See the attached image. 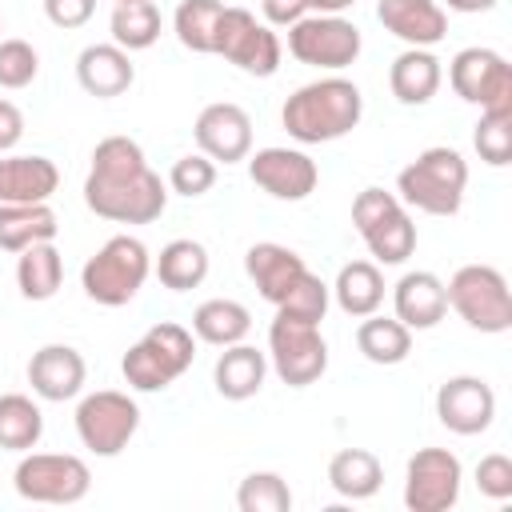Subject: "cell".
Returning a JSON list of instances; mask_svg holds the SVG:
<instances>
[{
  "label": "cell",
  "mask_w": 512,
  "mask_h": 512,
  "mask_svg": "<svg viewBox=\"0 0 512 512\" xmlns=\"http://www.w3.org/2000/svg\"><path fill=\"white\" fill-rule=\"evenodd\" d=\"M212 184H216V160H208L204 152L180 156V160L172 164V172H168V188L180 192V196H188V200L212 192Z\"/></svg>",
  "instance_id": "obj_39"
},
{
  "label": "cell",
  "mask_w": 512,
  "mask_h": 512,
  "mask_svg": "<svg viewBox=\"0 0 512 512\" xmlns=\"http://www.w3.org/2000/svg\"><path fill=\"white\" fill-rule=\"evenodd\" d=\"M244 272L248 280L256 284V292L268 300V304H284L288 292L308 276V264L300 252H292L288 244H276V240H260L244 252Z\"/></svg>",
  "instance_id": "obj_18"
},
{
  "label": "cell",
  "mask_w": 512,
  "mask_h": 512,
  "mask_svg": "<svg viewBox=\"0 0 512 512\" xmlns=\"http://www.w3.org/2000/svg\"><path fill=\"white\" fill-rule=\"evenodd\" d=\"M452 92L480 112H512V64L492 48H460L448 64Z\"/></svg>",
  "instance_id": "obj_13"
},
{
  "label": "cell",
  "mask_w": 512,
  "mask_h": 512,
  "mask_svg": "<svg viewBox=\"0 0 512 512\" xmlns=\"http://www.w3.org/2000/svg\"><path fill=\"white\" fill-rule=\"evenodd\" d=\"M40 72V56L28 40H0V88H28Z\"/></svg>",
  "instance_id": "obj_40"
},
{
  "label": "cell",
  "mask_w": 512,
  "mask_h": 512,
  "mask_svg": "<svg viewBox=\"0 0 512 512\" xmlns=\"http://www.w3.org/2000/svg\"><path fill=\"white\" fill-rule=\"evenodd\" d=\"M328 300H332V288L308 268V276L288 292V300L276 308V312H284V316H296V320H308V324H320L324 320V312H328Z\"/></svg>",
  "instance_id": "obj_38"
},
{
  "label": "cell",
  "mask_w": 512,
  "mask_h": 512,
  "mask_svg": "<svg viewBox=\"0 0 512 512\" xmlns=\"http://www.w3.org/2000/svg\"><path fill=\"white\" fill-rule=\"evenodd\" d=\"M116 4H120V0H116Z\"/></svg>",
  "instance_id": "obj_48"
},
{
  "label": "cell",
  "mask_w": 512,
  "mask_h": 512,
  "mask_svg": "<svg viewBox=\"0 0 512 512\" xmlns=\"http://www.w3.org/2000/svg\"><path fill=\"white\" fill-rule=\"evenodd\" d=\"M96 12V0H44V16L56 28H84Z\"/></svg>",
  "instance_id": "obj_42"
},
{
  "label": "cell",
  "mask_w": 512,
  "mask_h": 512,
  "mask_svg": "<svg viewBox=\"0 0 512 512\" xmlns=\"http://www.w3.org/2000/svg\"><path fill=\"white\" fill-rule=\"evenodd\" d=\"M464 468L448 448H420L404 468V508L408 512H448L460 500Z\"/></svg>",
  "instance_id": "obj_14"
},
{
  "label": "cell",
  "mask_w": 512,
  "mask_h": 512,
  "mask_svg": "<svg viewBox=\"0 0 512 512\" xmlns=\"http://www.w3.org/2000/svg\"><path fill=\"white\" fill-rule=\"evenodd\" d=\"M264 376H268V352L252 348V344H228L212 368V380H216V392L224 400H252L260 388H264Z\"/></svg>",
  "instance_id": "obj_24"
},
{
  "label": "cell",
  "mask_w": 512,
  "mask_h": 512,
  "mask_svg": "<svg viewBox=\"0 0 512 512\" xmlns=\"http://www.w3.org/2000/svg\"><path fill=\"white\" fill-rule=\"evenodd\" d=\"M248 176L256 188H264L272 200H308L316 192L320 168L300 148H260L248 152Z\"/></svg>",
  "instance_id": "obj_15"
},
{
  "label": "cell",
  "mask_w": 512,
  "mask_h": 512,
  "mask_svg": "<svg viewBox=\"0 0 512 512\" xmlns=\"http://www.w3.org/2000/svg\"><path fill=\"white\" fill-rule=\"evenodd\" d=\"M436 416L456 436H480L496 420V392L480 376H448L436 388Z\"/></svg>",
  "instance_id": "obj_16"
},
{
  "label": "cell",
  "mask_w": 512,
  "mask_h": 512,
  "mask_svg": "<svg viewBox=\"0 0 512 512\" xmlns=\"http://www.w3.org/2000/svg\"><path fill=\"white\" fill-rule=\"evenodd\" d=\"M44 436V412L24 392L0 396V448L4 452H32Z\"/></svg>",
  "instance_id": "obj_33"
},
{
  "label": "cell",
  "mask_w": 512,
  "mask_h": 512,
  "mask_svg": "<svg viewBox=\"0 0 512 512\" xmlns=\"http://www.w3.org/2000/svg\"><path fill=\"white\" fill-rule=\"evenodd\" d=\"M148 272H152V256H148L144 240L112 236V240H104V248L96 256L84 260L80 288H84L88 300H96L104 308H120L144 288Z\"/></svg>",
  "instance_id": "obj_5"
},
{
  "label": "cell",
  "mask_w": 512,
  "mask_h": 512,
  "mask_svg": "<svg viewBox=\"0 0 512 512\" xmlns=\"http://www.w3.org/2000/svg\"><path fill=\"white\" fill-rule=\"evenodd\" d=\"M236 508L240 512H288L292 488L280 472H248L236 488Z\"/></svg>",
  "instance_id": "obj_36"
},
{
  "label": "cell",
  "mask_w": 512,
  "mask_h": 512,
  "mask_svg": "<svg viewBox=\"0 0 512 512\" xmlns=\"http://www.w3.org/2000/svg\"><path fill=\"white\" fill-rule=\"evenodd\" d=\"M364 40H360V28L344 16H300L292 28H288V52L300 60V64H312V68H328V72H340L348 64H356Z\"/></svg>",
  "instance_id": "obj_12"
},
{
  "label": "cell",
  "mask_w": 512,
  "mask_h": 512,
  "mask_svg": "<svg viewBox=\"0 0 512 512\" xmlns=\"http://www.w3.org/2000/svg\"><path fill=\"white\" fill-rule=\"evenodd\" d=\"M472 144H476L484 164L504 168L512 160V112H480Z\"/></svg>",
  "instance_id": "obj_37"
},
{
  "label": "cell",
  "mask_w": 512,
  "mask_h": 512,
  "mask_svg": "<svg viewBox=\"0 0 512 512\" xmlns=\"http://www.w3.org/2000/svg\"><path fill=\"white\" fill-rule=\"evenodd\" d=\"M392 308H396V320L412 332H424V328H436L448 312V292H444V280L436 272H404L392 288Z\"/></svg>",
  "instance_id": "obj_21"
},
{
  "label": "cell",
  "mask_w": 512,
  "mask_h": 512,
  "mask_svg": "<svg viewBox=\"0 0 512 512\" xmlns=\"http://www.w3.org/2000/svg\"><path fill=\"white\" fill-rule=\"evenodd\" d=\"M476 488L488 496V500H508L512 496V460L504 452H488L480 464H476Z\"/></svg>",
  "instance_id": "obj_41"
},
{
  "label": "cell",
  "mask_w": 512,
  "mask_h": 512,
  "mask_svg": "<svg viewBox=\"0 0 512 512\" xmlns=\"http://www.w3.org/2000/svg\"><path fill=\"white\" fill-rule=\"evenodd\" d=\"M440 80H444V72H440V60L432 56V48H404L388 68V88L408 108L428 104L436 96Z\"/></svg>",
  "instance_id": "obj_25"
},
{
  "label": "cell",
  "mask_w": 512,
  "mask_h": 512,
  "mask_svg": "<svg viewBox=\"0 0 512 512\" xmlns=\"http://www.w3.org/2000/svg\"><path fill=\"white\" fill-rule=\"evenodd\" d=\"M464 188H468V160L448 144L424 148L396 176L400 204L428 216H456L464 204Z\"/></svg>",
  "instance_id": "obj_3"
},
{
  "label": "cell",
  "mask_w": 512,
  "mask_h": 512,
  "mask_svg": "<svg viewBox=\"0 0 512 512\" xmlns=\"http://www.w3.org/2000/svg\"><path fill=\"white\" fill-rule=\"evenodd\" d=\"M452 12H492L500 0H444Z\"/></svg>",
  "instance_id": "obj_46"
},
{
  "label": "cell",
  "mask_w": 512,
  "mask_h": 512,
  "mask_svg": "<svg viewBox=\"0 0 512 512\" xmlns=\"http://www.w3.org/2000/svg\"><path fill=\"white\" fill-rule=\"evenodd\" d=\"M248 332H252V312H248L240 300L216 296V300H204V304L192 312V336L204 340V344H212V348L240 344Z\"/></svg>",
  "instance_id": "obj_27"
},
{
  "label": "cell",
  "mask_w": 512,
  "mask_h": 512,
  "mask_svg": "<svg viewBox=\"0 0 512 512\" xmlns=\"http://www.w3.org/2000/svg\"><path fill=\"white\" fill-rule=\"evenodd\" d=\"M268 360L288 388L316 384L328 372V344L320 336V324L276 312V320L268 328Z\"/></svg>",
  "instance_id": "obj_9"
},
{
  "label": "cell",
  "mask_w": 512,
  "mask_h": 512,
  "mask_svg": "<svg viewBox=\"0 0 512 512\" xmlns=\"http://www.w3.org/2000/svg\"><path fill=\"white\" fill-rule=\"evenodd\" d=\"M376 20L408 48H432L448 36V12L436 0H376Z\"/></svg>",
  "instance_id": "obj_20"
},
{
  "label": "cell",
  "mask_w": 512,
  "mask_h": 512,
  "mask_svg": "<svg viewBox=\"0 0 512 512\" xmlns=\"http://www.w3.org/2000/svg\"><path fill=\"white\" fill-rule=\"evenodd\" d=\"M192 136L208 160L236 164V160H248V152H252V116L232 100H216V104L200 108Z\"/></svg>",
  "instance_id": "obj_17"
},
{
  "label": "cell",
  "mask_w": 512,
  "mask_h": 512,
  "mask_svg": "<svg viewBox=\"0 0 512 512\" xmlns=\"http://www.w3.org/2000/svg\"><path fill=\"white\" fill-rule=\"evenodd\" d=\"M56 212L48 200L40 204H0V248L4 252H24L28 244L56 240Z\"/></svg>",
  "instance_id": "obj_29"
},
{
  "label": "cell",
  "mask_w": 512,
  "mask_h": 512,
  "mask_svg": "<svg viewBox=\"0 0 512 512\" xmlns=\"http://www.w3.org/2000/svg\"><path fill=\"white\" fill-rule=\"evenodd\" d=\"M84 380H88V364L72 344H44L28 360V384L40 400L64 404V400L80 396Z\"/></svg>",
  "instance_id": "obj_19"
},
{
  "label": "cell",
  "mask_w": 512,
  "mask_h": 512,
  "mask_svg": "<svg viewBox=\"0 0 512 512\" xmlns=\"http://www.w3.org/2000/svg\"><path fill=\"white\" fill-rule=\"evenodd\" d=\"M220 12H224V0H180V8H176V16H172L176 40H180L188 52L212 56V40H216Z\"/></svg>",
  "instance_id": "obj_35"
},
{
  "label": "cell",
  "mask_w": 512,
  "mask_h": 512,
  "mask_svg": "<svg viewBox=\"0 0 512 512\" xmlns=\"http://www.w3.org/2000/svg\"><path fill=\"white\" fill-rule=\"evenodd\" d=\"M140 428V408L128 392L100 388L76 404V436L96 456H120Z\"/></svg>",
  "instance_id": "obj_10"
},
{
  "label": "cell",
  "mask_w": 512,
  "mask_h": 512,
  "mask_svg": "<svg viewBox=\"0 0 512 512\" xmlns=\"http://www.w3.org/2000/svg\"><path fill=\"white\" fill-rule=\"evenodd\" d=\"M360 116H364V96L344 76H324V80L300 84L280 108L284 132L300 144L340 140L360 124Z\"/></svg>",
  "instance_id": "obj_2"
},
{
  "label": "cell",
  "mask_w": 512,
  "mask_h": 512,
  "mask_svg": "<svg viewBox=\"0 0 512 512\" xmlns=\"http://www.w3.org/2000/svg\"><path fill=\"white\" fill-rule=\"evenodd\" d=\"M268 28H292L300 16H308V0H260Z\"/></svg>",
  "instance_id": "obj_43"
},
{
  "label": "cell",
  "mask_w": 512,
  "mask_h": 512,
  "mask_svg": "<svg viewBox=\"0 0 512 512\" xmlns=\"http://www.w3.org/2000/svg\"><path fill=\"white\" fill-rule=\"evenodd\" d=\"M60 172L48 156H4L0 160V204H40L56 192Z\"/></svg>",
  "instance_id": "obj_23"
},
{
  "label": "cell",
  "mask_w": 512,
  "mask_h": 512,
  "mask_svg": "<svg viewBox=\"0 0 512 512\" xmlns=\"http://www.w3.org/2000/svg\"><path fill=\"white\" fill-rule=\"evenodd\" d=\"M112 44L124 52H144L160 40V8L152 0H120L112 8Z\"/></svg>",
  "instance_id": "obj_34"
},
{
  "label": "cell",
  "mask_w": 512,
  "mask_h": 512,
  "mask_svg": "<svg viewBox=\"0 0 512 512\" xmlns=\"http://www.w3.org/2000/svg\"><path fill=\"white\" fill-rule=\"evenodd\" d=\"M192 356H196L192 332L176 320H160L124 352L120 372L136 392H164L176 376L192 368Z\"/></svg>",
  "instance_id": "obj_4"
},
{
  "label": "cell",
  "mask_w": 512,
  "mask_h": 512,
  "mask_svg": "<svg viewBox=\"0 0 512 512\" xmlns=\"http://www.w3.org/2000/svg\"><path fill=\"white\" fill-rule=\"evenodd\" d=\"M356 0H308V12H320V16H340L344 8H352Z\"/></svg>",
  "instance_id": "obj_45"
},
{
  "label": "cell",
  "mask_w": 512,
  "mask_h": 512,
  "mask_svg": "<svg viewBox=\"0 0 512 512\" xmlns=\"http://www.w3.org/2000/svg\"><path fill=\"white\" fill-rule=\"evenodd\" d=\"M448 292V308L476 332L484 336H500L512 328V292L500 268L492 264H464L452 272V280L444 284Z\"/></svg>",
  "instance_id": "obj_6"
},
{
  "label": "cell",
  "mask_w": 512,
  "mask_h": 512,
  "mask_svg": "<svg viewBox=\"0 0 512 512\" xmlns=\"http://www.w3.org/2000/svg\"><path fill=\"white\" fill-rule=\"evenodd\" d=\"M152 268H156V276H160L164 288H172V292H192V288H200L204 276H208V248H204L200 240H188V236L168 240V244L160 248V256H156Z\"/></svg>",
  "instance_id": "obj_32"
},
{
  "label": "cell",
  "mask_w": 512,
  "mask_h": 512,
  "mask_svg": "<svg viewBox=\"0 0 512 512\" xmlns=\"http://www.w3.org/2000/svg\"><path fill=\"white\" fill-rule=\"evenodd\" d=\"M352 224L380 264H404L416 252V224L396 192L364 188L352 200Z\"/></svg>",
  "instance_id": "obj_7"
},
{
  "label": "cell",
  "mask_w": 512,
  "mask_h": 512,
  "mask_svg": "<svg viewBox=\"0 0 512 512\" xmlns=\"http://www.w3.org/2000/svg\"><path fill=\"white\" fill-rule=\"evenodd\" d=\"M16 284L24 300H52L64 284V260L56 252L52 240L28 244L24 252H16Z\"/></svg>",
  "instance_id": "obj_28"
},
{
  "label": "cell",
  "mask_w": 512,
  "mask_h": 512,
  "mask_svg": "<svg viewBox=\"0 0 512 512\" xmlns=\"http://www.w3.org/2000/svg\"><path fill=\"white\" fill-rule=\"evenodd\" d=\"M280 36L260 24L248 8H228L220 12L216 24V40H212V56H224L228 64H236L248 76H276L280 68Z\"/></svg>",
  "instance_id": "obj_11"
},
{
  "label": "cell",
  "mask_w": 512,
  "mask_h": 512,
  "mask_svg": "<svg viewBox=\"0 0 512 512\" xmlns=\"http://www.w3.org/2000/svg\"><path fill=\"white\" fill-rule=\"evenodd\" d=\"M24 136V112L0 96V152H12Z\"/></svg>",
  "instance_id": "obj_44"
},
{
  "label": "cell",
  "mask_w": 512,
  "mask_h": 512,
  "mask_svg": "<svg viewBox=\"0 0 512 512\" xmlns=\"http://www.w3.org/2000/svg\"><path fill=\"white\" fill-rule=\"evenodd\" d=\"M12 484L32 504H80L92 488V472L72 452H24Z\"/></svg>",
  "instance_id": "obj_8"
},
{
  "label": "cell",
  "mask_w": 512,
  "mask_h": 512,
  "mask_svg": "<svg viewBox=\"0 0 512 512\" xmlns=\"http://www.w3.org/2000/svg\"><path fill=\"white\" fill-rule=\"evenodd\" d=\"M0 28H4V20H0Z\"/></svg>",
  "instance_id": "obj_47"
},
{
  "label": "cell",
  "mask_w": 512,
  "mask_h": 512,
  "mask_svg": "<svg viewBox=\"0 0 512 512\" xmlns=\"http://www.w3.org/2000/svg\"><path fill=\"white\" fill-rule=\"evenodd\" d=\"M76 80L88 96L96 100H112V96H124L136 80V68L128 60V52L120 44H88L80 56H76Z\"/></svg>",
  "instance_id": "obj_22"
},
{
  "label": "cell",
  "mask_w": 512,
  "mask_h": 512,
  "mask_svg": "<svg viewBox=\"0 0 512 512\" xmlns=\"http://www.w3.org/2000/svg\"><path fill=\"white\" fill-rule=\"evenodd\" d=\"M328 484L336 496L344 500H368L380 492L384 484V464L376 452L368 448H340L332 460H328Z\"/></svg>",
  "instance_id": "obj_26"
},
{
  "label": "cell",
  "mask_w": 512,
  "mask_h": 512,
  "mask_svg": "<svg viewBox=\"0 0 512 512\" xmlns=\"http://www.w3.org/2000/svg\"><path fill=\"white\" fill-rule=\"evenodd\" d=\"M84 204L116 224H152L168 208V184L148 168L144 148L132 136H104L92 148Z\"/></svg>",
  "instance_id": "obj_1"
},
{
  "label": "cell",
  "mask_w": 512,
  "mask_h": 512,
  "mask_svg": "<svg viewBox=\"0 0 512 512\" xmlns=\"http://www.w3.org/2000/svg\"><path fill=\"white\" fill-rule=\"evenodd\" d=\"M356 348L364 360L372 364H404L408 352H412V328H404L396 316H360V328H356Z\"/></svg>",
  "instance_id": "obj_31"
},
{
  "label": "cell",
  "mask_w": 512,
  "mask_h": 512,
  "mask_svg": "<svg viewBox=\"0 0 512 512\" xmlns=\"http://www.w3.org/2000/svg\"><path fill=\"white\" fill-rule=\"evenodd\" d=\"M332 296L340 304V312L348 316H372L380 304H384V276L372 260H352L336 272V284H332Z\"/></svg>",
  "instance_id": "obj_30"
}]
</instances>
